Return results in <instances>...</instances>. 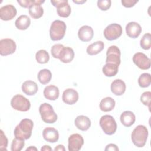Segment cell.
<instances>
[{"mask_svg":"<svg viewBox=\"0 0 151 151\" xmlns=\"http://www.w3.org/2000/svg\"><path fill=\"white\" fill-rule=\"evenodd\" d=\"M126 32L129 37L136 38L142 32V27L137 22H130L126 26Z\"/></svg>","mask_w":151,"mask_h":151,"instance_id":"16","label":"cell"},{"mask_svg":"<svg viewBox=\"0 0 151 151\" xmlns=\"http://www.w3.org/2000/svg\"><path fill=\"white\" fill-rule=\"evenodd\" d=\"M78 36L81 41L88 42L93 38V29L91 27L88 25L82 26L78 30Z\"/></svg>","mask_w":151,"mask_h":151,"instance_id":"17","label":"cell"},{"mask_svg":"<svg viewBox=\"0 0 151 151\" xmlns=\"http://www.w3.org/2000/svg\"><path fill=\"white\" fill-rule=\"evenodd\" d=\"M147 137V129L143 125H138L136 126L133 130L131 134L132 142L138 147H142L145 145Z\"/></svg>","mask_w":151,"mask_h":151,"instance_id":"2","label":"cell"},{"mask_svg":"<svg viewBox=\"0 0 151 151\" xmlns=\"http://www.w3.org/2000/svg\"><path fill=\"white\" fill-rule=\"evenodd\" d=\"M38 80L42 84H48L51 80L52 74L48 69L41 70L38 73Z\"/></svg>","mask_w":151,"mask_h":151,"instance_id":"29","label":"cell"},{"mask_svg":"<svg viewBox=\"0 0 151 151\" xmlns=\"http://www.w3.org/2000/svg\"><path fill=\"white\" fill-rule=\"evenodd\" d=\"M44 97L50 100H55L59 97L58 88L54 85H49L44 90Z\"/></svg>","mask_w":151,"mask_h":151,"instance_id":"23","label":"cell"},{"mask_svg":"<svg viewBox=\"0 0 151 151\" xmlns=\"http://www.w3.org/2000/svg\"><path fill=\"white\" fill-rule=\"evenodd\" d=\"M120 49L117 46H110L106 52V63H113L119 66L120 64Z\"/></svg>","mask_w":151,"mask_h":151,"instance_id":"10","label":"cell"},{"mask_svg":"<svg viewBox=\"0 0 151 151\" xmlns=\"http://www.w3.org/2000/svg\"><path fill=\"white\" fill-rule=\"evenodd\" d=\"M31 24L30 18L26 15H20L15 22L16 28L19 30L27 29Z\"/></svg>","mask_w":151,"mask_h":151,"instance_id":"27","label":"cell"},{"mask_svg":"<svg viewBox=\"0 0 151 151\" xmlns=\"http://www.w3.org/2000/svg\"><path fill=\"white\" fill-rule=\"evenodd\" d=\"M44 2L45 1H35L32 5L28 8L29 14L32 18L34 19H38L41 18L43 15L44 9L41 6V4H43Z\"/></svg>","mask_w":151,"mask_h":151,"instance_id":"15","label":"cell"},{"mask_svg":"<svg viewBox=\"0 0 151 151\" xmlns=\"http://www.w3.org/2000/svg\"><path fill=\"white\" fill-rule=\"evenodd\" d=\"M74 50L69 47H64L61 52L59 57V60L64 63H69L74 59Z\"/></svg>","mask_w":151,"mask_h":151,"instance_id":"24","label":"cell"},{"mask_svg":"<svg viewBox=\"0 0 151 151\" xmlns=\"http://www.w3.org/2000/svg\"><path fill=\"white\" fill-rule=\"evenodd\" d=\"M104 47V44L101 41H97L91 44L87 48V53L90 55H94L100 53Z\"/></svg>","mask_w":151,"mask_h":151,"instance_id":"25","label":"cell"},{"mask_svg":"<svg viewBox=\"0 0 151 151\" xmlns=\"http://www.w3.org/2000/svg\"><path fill=\"white\" fill-rule=\"evenodd\" d=\"M150 99H151V92L145 91L140 96V101L145 106H148L150 109Z\"/></svg>","mask_w":151,"mask_h":151,"instance_id":"35","label":"cell"},{"mask_svg":"<svg viewBox=\"0 0 151 151\" xmlns=\"http://www.w3.org/2000/svg\"><path fill=\"white\" fill-rule=\"evenodd\" d=\"M51 3L57 8V12L58 16L63 18H67L70 16L71 9L67 0L51 1Z\"/></svg>","mask_w":151,"mask_h":151,"instance_id":"8","label":"cell"},{"mask_svg":"<svg viewBox=\"0 0 151 151\" xmlns=\"http://www.w3.org/2000/svg\"><path fill=\"white\" fill-rule=\"evenodd\" d=\"M74 123L76 127L82 131L87 130L91 126V121L90 119L83 115L77 116L74 120Z\"/></svg>","mask_w":151,"mask_h":151,"instance_id":"21","label":"cell"},{"mask_svg":"<svg viewBox=\"0 0 151 151\" xmlns=\"http://www.w3.org/2000/svg\"><path fill=\"white\" fill-rule=\"evenodd\" d=\"M35 58L37 61L40 64L47 63L50 60L49 54L45 50H40L37 52Z\"/></svg>","mask_w":151,"mask_h":151,"instance_id":"30","label":"cell"},{"mask_svg":"<svg viewBox=\"0 0 151 151\" xmlns=\"http://www.w3.org/2000/svg\"><path fill=\"white\" fill-rule=\"evenodd\" d=\"M111 4L110 0H99L97 1V6L101 11L108 10Z\"/></svg>","mask_w":151,"mask_h":151,"instance_id":"36","label":"cell"},{"mask_svg":"<svg viewBox=\"0 0 151 151\" xmlns=\"http://www.w3.org/2000/svg\"><path fill=\"white\" fill-rule=\"evenodd\" d=\"M66 24L63 21L55 20L50 27V35L52 41H59L63 39L66 31Z\"/></svg>","mask_w":151,"mask_h":151,"instance_id":"3","label":"cell"},{"mask_svg":"<svg viewBox=\"0 0 151 151\" xmlns=\"http://www.w3.org/2000/svg\"><path fill=\"white\" fill-rule=\"evenodd\" d=\"M42 136L45 140L50 143H55L59 138V134L57 129L54 127H48L44 129Z\"/></svg>","mask_w":151,"mask_h":151,"instance_id":"18","label":"cell"},{"mask_svg":"<svg viewBox=\"0 0 151 151\" xmlns=\"http://www.w3.org/2000/svg\"><path fill=\"white\" fill-rule=\"evenodd\" d=\"M25 145L24 140L15 138L12 140L11 150L12 151H20L24 147Z\"/></svg>","mask_w":151,"mask_h":151,"instance_id":"33","label":"cell"},{"mask_svg":"<svg viewBox=\"0 0 151 151\" xmlns=\"http://www.w3.org/2000/svg\"><path fill=\"white\" fill-rule=\"evenodd\" d=\"M133 63L141 70H147L150 67V60L145 54L137 52L133 57Z\"/></svg>","mask_w":151,"mask_h":151,"instance_id":"12","label":"cell"},{"mask_svg":"<svg viewBox=\"0 0 151 151\" xmlns=\"http://www.w3.org/2000/svg\"><path fill=\"white\" fill-rule=\"evenodd\" d=\"M11 107L16 110L27 111L31 107L29 100L21 94L14 96L11 100Z\"/></svg>","mask_w":151,"mask_h":151,"instance_id":"6","label":"cell"},{"mask_svg":"<svg viewBox=\"0 0 151 151\" xmlns=\"http://www.w3.org/2000/svg\"><path fill=\"white\" fill-rule=\"evenodd\" d=\"M120 119L123 126L129 127L134 124L136 120V117L132 111H124L120 115Z\"/></svg>","mask_w":151,"mask_h":151,"instance_id":"22","label":"cell"},{"mask_svg":"<svg viewBox=\"0 0 151 151\" xmlns=\"http://www.w3.org/2000/svg\"><path fill=\"white\" fill-rule=\"evenodd\" d=\"M62 100L67 104H74L78 100V93L74 89L67 88L63 93Z\"/></svg>","mask_w":151,"mask_h":151,"instance_id":"14","label":"cell"},{"mask_svg":"<svg viewBox=\"0 0 151 151\" xmlns=\"http://www.w3.org/2000/svg\"><path fill=\"white\" fill-rule=\"evenodd\" d=\"M39 112L42 120L46 123H54L57 120V115L49 103L41 104L39 107Z\"/></svg>","mask_w":151,"mask_h":151,"instance_id":"4","label":"cell"},{"mask_svg":"<svg viewBox=\"0 0 151 151\" xmlns=\"http://www.w3.org/2000/svg\"><path fill=\"white\" fill-rule=\"evenodd\" d=\"M34 126L33 122L29 119H24L15 127L14 132L16 138L22 140H28L32 134Z\"/></svg>","mask_w":151,"mask_h":151,"instance_id":"1","label":"cell"},{"mask_svg":"<svg viewBox=\"0 0 151 151\" xmlns=\"http://www.w3.org/2000/svg\"><path fill=\"white\" fill-rule=\"evenodd\" d=\"M73 2H74V3H76V4H83V3H84V2H86V1L85 0V1H73Z\"/></svg>","mask_w":151,"mask_h":151,"instance_id":"44","label":"cell"},{"mask_svg":"<svg viewBox=\"0 0 151 151\" xmlns=\"http://www.w3.org/2000/svg\"><path fill=\"white\" fill-rule=\"evenodd\" d=\"M138 1L136 0H122L121 2L123 6L126 8H131L133 7Z\"/></svg>","mask_w":151,"mask_h":151,"instance_id":"39","label":"cell"},{"mask_svg":"<svg viewBox=\"0 0 151 151\" xmlns=\"http://www.w3.org/2000/svg\"><path fill=\"white\" fill-rule=\"evenodd\" d=\"M1 132V139H0V149L3 150H6L8 146V139L6 136L4 134L2 130H0Z\"/></svg>","mask_w":151,"mask_h":151,"instance_id":"37","label":"cell"},{"mask_svg":"<svg viewBox=\"0 0 151 151\" xmlns=\"http://www.w3.org/2000/svg\"><path fill=\"white\" fill-rule=\"evenodd\" d=\"M115 104V101L113 98L107 97L101 100L99 107L101 111L104 112H108L111 111L114 108Z\"/></svg>","mask_w":151,"mask_h":151,"instance_id":"26","label":"cell"},{"mask_svg":"<svg viewBox=\"0 0 151 151\" xmlns=\"http://www.w3.org/2000/svg\"><path fill=\"white\" fill-rule=\"evenodd\" d=\"M106 151V150H115V151H117L119 150V148L118 147L115 145V144H113V143H110L109 144L106 146L105 149Z\"/></svg>","mask_w":151,"mask_h":151,"instance_id":"40","label":"cell"},{"mask_svg":"<svg viewBox=\"0 0 151 151\" xmlns=\"http://www.w3.org/2000/svg\"><path fill=\"white\" fill-rule=\"evenodd\" d=\"M68 142V149L69 151H78L84 144L83 137L78 133H74L70 136Z\"/></svg>","mask_w":151,"mask_h":151,"instance_id":"11","label":"cell"},{"mask_svg":"<svg viewBox=\"0 0 151 151\" xmlns=\"http://www.w3.org/2000/svg\"><path fill=\"white\" fill-rule=\"evenodd\" d=\"M119 65L113 63H106L102 68L103 74L107 77H113L118 73Z\"/></svg>","mask_w":151,"mask_h":151,"instance_id":"28","label":"cell"},{"mask_svg":"<svg viewBox=\"0 0 151 151\" xmlns=\"http://www.w3.org/2000/svg\"><path fill=\"white\" fill-rule=\"evenodd\" d=\"M22 91L24 93L28 96H32L35 94L38 90L37 84L31 80H27L22 84Z\"/></svg>","mask_w":151,"mask_h":151,"instance_id":"20","label":"cell"},{"mask_svg":"<svg viewBox=\"0 0 151 151\" xmlns=\"http://www.w3.org/2000/svg\"><path fill=\"white\" fill-rule=\"evenodd\" d=\"M111 91L116 96H121L126 91V84L120 79L114 80L111 84Z\"/></svg>","mask_w":151,"mask_h":151,"instance_id":"19","label":"cell"},{"mask_svg":"<svg viewBox=\"0 0 151 151\" xmlns=\"http://www.w3.org/2000/svg\"><path fill=\"white\" fill-rule=\"evenodd\" d=\"M64 47V46L61 44H54L51 49V53L52 56L55 58H59L61 52Z\"/></svg>","mask_w":151,"mask_h":151,"instance_id":"34","label":"cell"},{"mask_svg":"<svg viewBox=\"0 0 151 151\" xmlns=\"http://www.w3.org/2000/svg\"><path fill=\"white\" fill-rule=\"evenodd\" d=\"M26 150H37V149L34 146H30L29 147H28Z\"/></svg>","mask_w":151,"mask_h":151,"instance_id":"43","label":"cell"},{"mask_svg":"<svg viewBox=\"0 0 151 151\" xmlns=\"http://www.w3.org/2000/svg\"><path fill=\"white\" fill-rule=\"evenodd\" d=\"M65 149V147H64V146H63V145H58V146H57V147H55V149H54V150L55 151H57V150H63V151H64Z\"/></svg>","mask_w":151,"mask_h":151,"instance_id":"41","label":"cell"},{"mask_svg":"<svg viewBox=\"0 0 151 151\" xmlns=\"http://www.w3.org/2000/svg\"><path fill=\"white\" fill-rule=\"evenodd\" d=\"M35 2V0H18L17 2L21 6L25 8H29L32 4Z\"/></svg>","mask_w":151,"mask_h":151,"instance_id":"38","label":"cell"},{"mask_svg":"<svg viewBox=\"0 0 151 151\" xmlns=\"http://www.w3.org/2000/svg\"><path fill=\"white\" fill-rule=\"evenodd\" d=\"M138 83L140 87L146 88L149 87L151 83V76L149 73L142 74L138 78Z\"/></svg>","mask_w":151,"mask_h":151,"instance_id":"31","label":"cell"},{"mask_svg":"<svg viewBox=\"0 0 151 151\" xmlns=\"http://www.w3.org/2000/svg\"><path fill=\"white\" fill-rule=\"evenodd\" d=\"M100 126L104 133L112 135L117 130V123L115 119L110 115H104L100 119Z\"/></svg>","mask_w":151,"mask_h":151,"instance_id":"5","label":"cell"},{"mask_svg":"<svg viewBox=\"0 0 151 151\" xmlns=\"http://www.w3.org/2000/svg\"><path fill=\"white\" fill-rule=\"evenodd\" d=\"M41 150H45V151H48V150H52V148L48 146V145H44L43 146L41 149Z\"/></svg>","mask_w":151,"mask_h":151,"instance_id":"42","label":"cell"},{"mask_svg":"<svg viewBox=\"0 0 151 151\" xmlns=\"http://www.w3.org/2000/svg\"><path fill=\"white\" fill-rule=\"evenodd\" d=\"M17 12V9L14 5H6L0 8V18L3 21H9L16 16Z\"/></svg>","mask_w":151,"mask_h":151,"instance_id":"13","label":"cell"},{"mask_svg":"<svg viewBox=\"0 0 151 151\" xmlns=\"http://www.w3.org/2000/svg\"><path fill=\"white\" fill-rule=\"evenodd\" d=\"M122 34V27L120 25L113 23L109 25L104 30L103 34L106 39L113 41L119 38Z\"/></svg>","mask_w":151,"mask_h":151,"instance_id":"7","label":"cell"},{"mask_svg":"<svg viewBox=\"0 0 151 151\" xmlns=\"http://www.w3.org/2000/svg\"><path fill=\"white\" fill-rule=\"evenodd\" d=\"M140 47L143 50H149L151 47V35L150 33H146L140 40Z\"/></svg>","mask_w":151,"mask_h":151,"instance_id":"32","label":"cell"},{"mask_svg":"<svg viewBox=\"0 0 151 151\" xmlns=\"http://www.w3.org/2000/svg\"><path fill=\"white\" fill-rule=\"evenodd\" d=\"M15 41L10 38L2 39L0 41V54L6 56L13 54L16 50Z\"/></svg>","mask_w":151,"mask_h":151,"instance_id":"9","label":"cell"}]
</instances>
